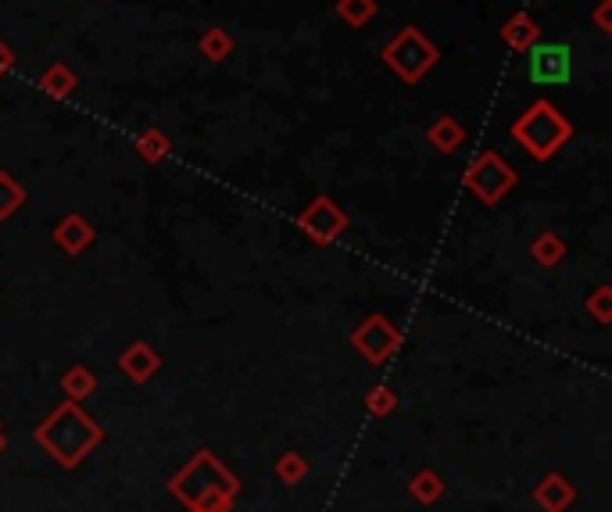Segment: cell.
<instances>
[{
  "label": "cell",
  "mask_w": 612,
  "mask_h": 512,
  "mask_svg": "<svg viewBox=\"0 0 612 512\" xmlns=\"http://www.w3.org/2000/svg\"><path fill=\"white\" fill-rule=\"evenodd\" d=\"M587 305L595 308V316H598V323H609V287H598V294Z\"/></svg>",
  "instance_id": "cell-20"
},
{
  "label": "cell",
  "mask_w": 612,
  "mask_h": 512,
  "mask_svg": "<svg viewBox=\"0 0 612 512\" xmlns=\"http://www.w3.org/2000/svg\"><path fill=\"white\" fill-rule=\"evenodd\" d=\"M33 441L58 462L61 470H76V466H83L86 455L104 444V427L86 416L79 402H61L43 423H36Z\"/></svg>",
  "instance_id": "cell-2"
},
{
  "label": "cell",
  "mask_w": 612,
  "mask_h": 512,
  "mask_svg": "<svg viewBox=\"0 0 612 512\" xmlns=\"http://www.w3.org/2000/svg\"><path fill=\"white\" fill-rule=\"evenodd\" d=\"M383 58L391 61L405 79H419L430 65H434V47H430L416 29H405V33L387 47Z\"/></svg>",
  "instance_id": "cell-6"
},
{
  "label": "cell",
  "mask_w": 612,
  "mask_h": 512,
  "mask_svg": "<svg viewBox=\"0 0 612 512\" xmlns=\"http://www.w3.org/2000/svg\"><path fill=\"white\" fill-rule=\"evenodd\" d=\"M534 502L541 512H570L573 505H577V487H573V480L566 477V473L552 470L537 480Z\"/></svg>",
  "instance_id": "cell-9"
},
{
  "label": "cell",
  "mask_w": 612,
  "mask_h": 512,
  "mask_svg": "<svg viewBox=\"0 0 612 512\" xmlns=\"http://www.w3.org/2000/svg\"><path fill=\"white\" fill-rule=\"evenodd\" d=\"M527 76L534 83H566L570 79V51L562 43H544L527 54Z\"/></svg>",
  "instance_id": "cell-8"
},
{
  "label": "cell",
  "mask_w": 612,
  "mask_h": 512,
  "mask_svg": "<svg viewBox=\"0 0 612 512\" xmlns=\"http://www.w3.org/2000/svg\"><path fill=\"white\" fill-rule=\"evenodd\" d=\"M351 344H355V351H362L373 366H383V362L398 351L401 333L394 330V323H387L383 316H369L366 323L351 333Z\"/></svg>",
  "instance_id": "cell-5"
},
{
  "label": "cell",
  "mask_w": 612,
  "mask_h": 512,
  "mask_svg": "<svg viewBox=\"0 0 612 512\" xmlns=\"http://www.w3.org/2000/svg\"><path fill=\"white\" fill-rule=\"evenodd\" d=\"M512 137L527 147L534 158H552V154L570 140V122L562 119L548 101H537L534 108L512 126Z\"/></svg>",
  "instance_id": "cell-3"
},
{
  "label": "cell",
  "mask_w": 612,
  "mask_h": 512,
  "mask_svg": "<svg viewBox=\"0 0 612 512\" xmlns=\"http://www.w3.org/2000/svg\"><path fill=\"white\" fill-rule=\"evenodd\" d=\"M169 495L187 512H233V502L240 495V477L212 448H201L183 470L169 477Z\"/></svg>",
  "instance_id": "cell-1"
},
{
  "label": "cell",
  "mask_w": 612,
  "mask_h": 512,
  "mask_svg": "<svg viewBox=\"0 0 612 512\" xmlns=\"http://www.w3.org/2000/svg\"><path fill=\"white\" fill-rule=\"evenodd\" d=\"M534 36H537V26H534V18H527V15H516L509 26H505V40H509L516 51H527V43L534 40Z\"/></svg>",
  "instance_id": "cell-17"
},
{
  "label": "cell",
  "mask_w": 612,
  "mask_h": 512,
  "mask_svg": "<svg viewBox=\"0 0 612 512\" xmlns=\"http://www.w3.org/2000/svg\"><path fill=\"white\" fill-rule=\"evenodd\" d=\"M530 255H534L537 262L544 265V269H552V265H559L562 255H566V244H562L555 233H541V237L530 244Z\"/></svg>",
  "instance_id": "cell-15"
},
{
  "label": "cell",
  "mask_w": 612,
  "mask_h": 512,
  "mask_svg": "<svg viewBox=\"0 0 612 512\" xmlns=\"http://www.w3.org/2000/svg\"><path fill=\"white\" fill-rule=\"evenodd\" d=\"M22 201H26L22 187H18L11 176H4V172H0V219H8L11 212H18V208H22Z\"/></svg>",
  "instance_id": "cell-18"
},
{
  "label": "cell",
  "mask_w": 612,
  "mask_h": 512,
  "mask_svg": "<svg viewBox=\"0 0 612 512\" xmlns=\"http://www.w3.org/2000/svg\"><path fill=\"white\" fill-rule=\"evenodd\" d=\"M90 240H94V230H90V222L83 215H68V219L58 222V230H54V244L68 255H83L90 248Z\"/></svg>",
  "instance_id": "cell-11"
},
{
  "label": "cell",
  "mask_w": 612,
  "mask_h": 512,
  "mask_svg": "<svg viewBox=\"0 0 612 512\" xmlns=\"http://www.w3.org/2000/svg\"><path fill=\"white\" fill-rule=\"evenodd\" d=\"M61 391H65L68 402H86V398L97 391V376L86 366H72L65 376H61Z\"/></svg>",
  "instance_id": "cell-14"
},
{
  "label": "cell",
  "mask_w": 612,
  "mask_h": 512,
  "mask_svg": "<svg viewBox=\"0 0 612 512\" xmlns=\"http://www.w3.org/2000/svg\"><path fill=\"white\" fill-rule=\"evenodd\" d=\"M119 369L133 380V384H147V380L162 369V355H158L147 341H136L119 355Z\"/></svg>",
  "instance_id": "cell-10"
},
{
  "label": "cell",
  "mask_w": 612,
  "mask_h": 512,
  "mask_svg": "<svg viewBox=\"0 0 612 512\" xmlns=\"http://www.w3.org/2000/svg\"><path fill=\"white\" fill-rule=\"evenodd\" d=\"M308 473H312V462H308L301 452H283L280 459L272 462V477L280 480L283 487H298V484H305Z\"/></svg>",
  "instance_id": "cell-13"
},
{
  "label": "cell",
  "mask_w": 612,
  "mask_h": 512,
  "mask_svg": "<svg viewBox=\"0 0 612 512\" xmlns=\"http://www.w3.org/2000/svg\"><path fill=\"white\" fill-rule=\"evenodd\" d=\"M366 409L369 416L383 419V416H391L394 409H398V394H394V387H373V391L366 394Z\"/></svg>",
  "instance_id": "cell-16"
},
{
  "label": "cell",
  "mask_w": 612,
  "mask_h": 512,
  "mask_svg": "<svg viewBox=\"0 0 612 512\" xmlns=\"http://www.w3.org/2000/svg\"><path fill=\"white\" fill-rule=\"evenodd\" d=\"M516 183V172L498 158V154H480L476 165L466 172V187L473 190L484 205H494V201H502L505 190Z\"/></svg>",
  "instance_id": "cell-4"
},
{
  "label": "cell",
  "mask_w": 612,
  "mask_h": 512,
  "mask_svg": "<svg viewBox=\"0 0 612 512\" xmlns=\"http://www.w3.org/2000/svg\"><path fill=\"white\" fill-rule=\"evenodd\" d=\"M301 230L308 233V237L315 240V244H330V240L340 237V230L348 226V219H344V212H340L337 205H333L330 197H315L312 205L301 212Z\"/></svg>",
  "instance_id": "cell-7"
},
{
  "label": "cell",
  "mask_w": 612,
  "mask_h": 512,
  "mask_svg": "<svg viewBox=\"0 0 612 512\" xmlns=\"http://www.w3.org/2000/svg\"><path fill=\"white\" fill-rule=\"evenodd\" d=\"M0 452H4V434H0Z\"/></svg>",
  "instance_id": "cell-21"
},
{
  "label": "cell",
  "mask_w": 612,
  "mask_h": 512,
  "mask_svg": "<svg viewBox=\"0 0 612 512\" xmlns=\"http://www.w3.org/2000/svg\"><path fill=\"white\" fill-rule=\"evenodd\" d=\"M0 434H4V423H0Z\"/></svg>",
  "instance_id": "cell-22"
},
{
  "label": "cell",
  "mask_w": 612,
  "mask_h": 512,
  "mask_svg": "<svg viewBox=\"0 0 612 512\" xmlns=\"http://www.w3.org/2000/svg\"><path fill=\"white\" fill-rule=\"evenodd\" d=\"M340 15L348 18L351 26H362L373 15V0H340Z\"/></svg>",
  "instance_id": "cell-19"
},
{
  "label": "cell",
  "mask_w": 612,
  "mask_h": 512,
  "mask_svg": "<svg viewBox=\"0 0 612 512\" xmlns=\"http://www.w3.org/2000/svg\"><path fill=\"white\" fill-rule=\"evenodd\" d=\"M444 477L437 470H430V466H423L419 473H412L408 477V495H412V502L419 505H437L444 498Z\"/></svg>",
  "instance_id": "cell-12"
}]
</instances>
